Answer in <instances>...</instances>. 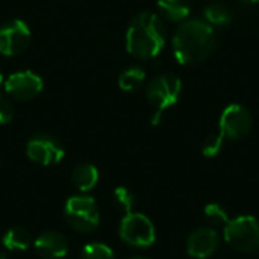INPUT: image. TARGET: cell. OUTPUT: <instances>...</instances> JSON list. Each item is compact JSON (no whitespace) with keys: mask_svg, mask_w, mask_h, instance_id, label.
Masks as SVG:
<instances>
[{"mask_svg":"<svg viewBox=\"0 0 259 259\" xmlns=\"http://www.w3.org/2000/svg\"><path fill=\"white\" fill-rule=\"evenodd\" d=\"M217 36L211 24L200 18L185 20L173 36V53L182 65H197L215 50Z\"/></svg>","mask_w":259,"mask_h":259,"instance_id":"obj_1","label":"cell"},{"mask_svg":"<svg viewBox=\"0 0 259 259\" xmlns=\"http://www.w3.org/2000/svg\"><path fill=\"white\" fill-rule=\"evenodd\" d=\"M165 26L153 12L137 14L126 32V49L138 59L156 58L165 46Z\"/></svg>","mask_w":259,"mask_h":259,"instance_id":"obj_2","label":"cell"},{"mask_svg":"<svg viewBox=\"0 0 259 259\" xmlns=\"http://www.w3.org/2000/svg\"><path fill=\"white\" fill-rule=\"evenodd\" d=\"M65 220L67 223L77 232L90 234L100 223V214L97 203L90 196H73L67 200L65 208Z\"/></svg>","mask_w":259,"mask_h":259,"instance_id":"obj_3","label":"cell"},{"mask_svg":"<svg viewBox=\"0 0 259 259\" xmlns=\"http://www.w3.org/2000/svg\"><path fill=\"white\" fill-rule=\"evenodd\" d=\"M225 240L237 252H253L259 247V220L240 215L225 225Z\"/></svg>","mask_w":259,"mask_h":259,"instance_id":"obj_4","label":"cell"},{"mask_svg":"<svg viewBox=\"0 0 259 259\" xmlns=\"http://www.w3.org/2000/svg\"><path fill=\"white\" fill-rule=\"evenodd\" d=\"M182 82L175 74H159L156 76L146 90V97L149 103L156 109V112H164L171 108L181 97Z\"/></svg>","mask_w":259,"mask_h":259,"instance_id":"obj_5","label":"cell"},{"mask_svg":"<svg viewBox=\"0 0 259 259\" xmlns=\"http://www.w3.org/2000/svg\"><path fill=\"white\" fill-rule=\"evenodd\" d=\"M121 240L132 247H150L156 240V232L152 220L138 212L124 214L120 223Z\"/></svg>","mask_w":259,"mask_h":259,"instance_id":"obj_6","label":"cell"},{"mask_svg":"<svg viewBox=\"0 0 259 259\" xmlns=\"http://www.w3.org/2000/svg\"><path fill=\"white\" fill-rule=\"evenodd\" d=\"M250 129L252 114L246 106L240 103H232L223 109L219 120V132L225 137V140H244L250 134Z\"/></svg>","mask_w":259,"mask_h":259,"instance_id":"obj_7","label":"cell"},{"mask_svg":"<svg viewBox=\"0 0 259 259\" xmlns=\"http://www.w3.org/2000/svg\"><path fill=\"white\" fill-rule=\"evenodd\" d=\"M27 158L39 165H55L64 158V147L58 138L49 134L33 135L26 146Z\"/></svg>","mask_w":259,"mask_h":259,"instance_id":"obj_8","label":"cell"},{"mask_svg":"<svg viewBox=\"0 0 259 259\" xmlns=\"http://www.w3.org/2000/svg\"><path fill=\"white\" fill-rule=\"evenodd\" d=\"M30 42L29 26L18 18L9 20L0 26V53L15 56L26 50Z\"/></svg>","mask_w":259,"mask_h":259,"instance_id":"obj_9","label":"cell"},{"mask_svg":"<svg viewBox=\"0 0 259 259\" xmlns=\"http://www.w3.org/2000/svg\"><path fill=\"white\" fill-rule=\"evenodd\" d=\"M42 79L30 70L17 71L5 80V91L15 100H32L42 91Z\"/></svg>","mask_w":259,"mask_h":259,"instance_id":"obj_10","label":"cell"},{"mask_svg":"<svg viewBox=\"0 0 259 259\" xmlns=\"http://www.w3.org/2000/svg\"><path fill=\"white\" fill-rule=\"evenodd\" d=\"M220 246V237L212 228H199L188 237L187 252L190 256L197 259H206L217 252Z\"/></svg>","mask_w":259,"mask_h":259,"instance_id":"obj_11","label":"cell"},{"mask_svg":"<svg viewBox=\"0 0 259 259\" xmlns=\"http://www.w3.org/2000/svg\"><path fill=\"white\" fill-rule=\"evenodd\" d=\"M33 246L36 253L44 259H61L68 253L67 238L56 231H49L41 234L35 240Z\"/></svg>","mask_w":259,"mask_h":259,"instance_id":"obj_12","label":"cell"},{"mask_svg":"<svg viewBox=\"0 0 259 259\" xmlns=\"http://www.w3.org/2000/svg\"><path fill=\"white\" fill-rule=\"evenodd\" d=\"M71 181L79 191H91L99 182V170L93 164H79L71 173Z\"/></svg>","mask_w":259,"mask_h":259,"instance_id":"obj_13","label":"cell"},{"mask_svg":"<svg viewBox=\"0 0 259 259\" xmlns=\"http://www.w3.org/2000/svg\"><path fill=\"white\" fill-rule=\"evenodd\" d=\"M158 9L162 17L175 23L185 21L191 12L188 0H158Z\"/></svg>","mask_w":259,"mask_h":259,"instance_id":"obj_14","label":"cell"},{"mask_svg":"<svg viewBox=\"0 0 259 259\" xmlns=\"http://www.w3.org/2000/svg\"><path fill=\"white\" fill-rule=\"evenodd\" d=\"M203 17H205V21L208 24H211L212 27H215V26L222 27V26L231 24V21H232V11L226 5H223L220 2H212V3H209L205 8Z\"/></svg>","mask_w":259,"mask_h":259,"instance_id":"obj_15","label":"cell"},{"mask_svg":"<svg viewBox=\"0 0 259 259\" xmlns=\"http://www.w3.org/2000/svg\"><path fill=\"white\" fill-rule=\"evenodd\" d=\"M32 244V235L24 229V228H11L5 235H3V246L8 250H17L23 252L27 250Z\"/></svg>","mask_w":259,"mask_h":259,"instance_id":"obj_16","label":"cell"},{"mask_svg":"<svg viewBox=\"0 0 259 259\" xmlns=\"http://www.w3.org/2000/svg\"><path fill=\"white\" fill-rule=\"evenodd\" d=\"M146 80V71L141 67H129L118 77V87L123 91H137L143 87Z\"/></svg>","mask_w":259,"mask_h":259,"instance_id":"obj_17","label":"cell"},{"mask_svg":"<svg viewBox=\"0 0 259 259\" xmlns=\"http://www.w3.org/2000/svg\"><path fill=\"white\" fill-rule=\"evenodd\" d=\"M112 200H114V205H115L120 211H123L124 214L132 212V209H134V206H135V196H134V193H132L129 188H126V187H118V188H115L114 193H112Z\"/></svg>","mask_w":259,"mask_h":259,"instance_id":"obj_18","label":"cell"},{"mask_svg":"<svg viewBox=\"0 0 259 259\" xmlns=\"http://www.w3.org/2000/svg\"><path fill=\"white\" fill-rule=\"evenodd\" d=\"M80 259H115L109 246L103 243H90L83 247Z\"/></svg>","mask_w":259,"mask_h":259,"instance_id":"obj_19","label":"cell"},{"mask_svg":"<svg viewBox=\"0 0 259 259\" xmlns=\"http://www.w3.org/2000/svg\"><path fill=\"white\" fill-rule=\"evenodd\" d=\"M223 143H225V137L220 132L206 137V140L202 144V153H203V156H206V158H215L222 152Z\"/></svg>","mask_w":259,"mask_h":259,"instance_id":"obj_20","label":"cell"},{"mask_svg":"<svg viewBox=\"0 0 259 259\" xmlns=\"http://www.w3.org/2000/svg\"><path fill=\"white\" fill-rule=\"evenodd\" d=\"M205 217L209 223L217 226H225L229 222V217L226 214V209L219 203H209L205 208Z\"/></svg>","mask_w":259,"mask_h":259,"instance_id":"obj_21","label":"cell"},{"mask_svg":"<svg viewBox=\"0 0 259 259\" xmlns=\"http://www.w3.org/2000/svg\"><path fill=\"white\" fill-rule=\"evenodd\" d=\"M14 118V106L12 102L0 94V124H8Z\"/></svg>","mask_w":259,"mask_h":259,"instance_id":"obj_22","label":"cell"},{"mask_svg":"<svg viewBox=\"0 0 259 259\" xmlns=\"http://www.w3.org/2000/svg\"><path fill=\"white\" fill-rule=\"evenodd\" d=\"M243 3H246V5H256L259 3V0H241Z\"/></svg>","mask_w":259,"mask_h":259,"instance_id":"obj_23","label":"cell"},{"mask_svg":"<svg viewBox=\"0 0 259 259\" xmlns=\"http://www.w3.org/2000/svg\"><path fill=\"white\" fill-rule=\"evenodd\" d=\"M2 83H3V76H2V70H0V87H2Z\"/></svg>","mask_w":259,"mask_h":259,"instance_id":"obj_24","label":"cell"},{"mask_svg":"<svg viewBox=\"0 0 259 259\" xmlns=\"http://www.w3.org/2000/svg\"><path fill=\"white\" fill-rule=\"evenodd\" d=\"M0 259H6V258H5V256H3V255H0Z\"/></svg>","mask_w":259,"mask_h":259,"instance_id":"obj_25","label":"cell"},{"mask_svg":"<svg viewBox=\"0 0 259 259\" xmlns=\"http://www.w3.org/2000/svg\"><path fill=\"white\" fill-rule=\"evenodd\" d=\"M129 259H146V258H129Z\"/></svg>","mask_w":259,"mask_h":259,"instance_id":"obj_26","label":"cell"}]
</instances>
